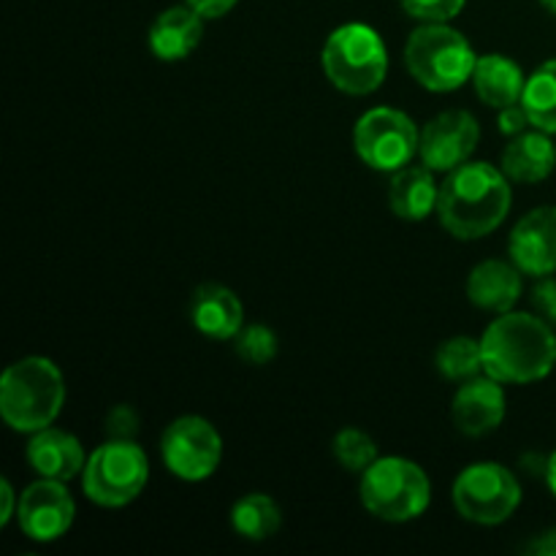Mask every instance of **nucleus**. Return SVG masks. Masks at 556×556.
<instances>
[{"mask_svg":"<svg viewBox=\"0 0 556 556\" xmlns=\"http://www.w3.org/2000/svg\"><path fill=\"white\" fill-rule=\"evenodd\" d=\"M510 179L486 161H467L440 185L438 217L456 239H483L497 231L510 212Z\"/></svg>","mask_w":556,"mask_h":556,"instance_id":"1","label":"nucleus"},{"mask_svg":"<svg viewBox=\"0 0 556 556\" xmlns=\"http://www.w3.org/2000/svg\"><path fill=\"white\" fill-rule=\"evenodd\" d=\"M483 372L508 386H530L556 367L554 326L538 313H503L481 337Z\"/></svg>","mask_w":556,"mask_h":556,"instance_id":"2","label":"nucleus"},{"mask_svg":"<svg viewBox=\"0 0 556 556\" xmlns=\"http://www.w3.org/2000/svg\"><path fill=\"white\" fill-rule=\"evenodd\" d=\"M65 405V378L47 356H27L0 378V416L14 432L36 434L52 427Z\"/></svg>","mask_w":556,"mask_h":556,"instance_id":"3","label":"nucleus"},{"mask_svg":"<svg viewBox=\"0 0 556 556\" xmlns=\"http://www.w3.org/2000/svg\"><path fill=\"white\" fill-rule=\"evenodd\" d=\"M478 54L465 33L448 22H424L405 43V65L413 79L432 92H454L472 81Z\"/></svg>","mask_w":556,"mask_h":556,"instance_id":"4","label":"nucleus"},{"mask_svg":"<svg viewBox=\"0 0 556 556\" xmlns=\"http://www.w3.org/2000/svg\"><path fill=\"white\" fill-rule=\"evenodd\" d=\"M358 497L364 510L380 521L405 525L427 514L432 483L421 465L405 456H380L362 472Z\"/></svg>","mask_w":556,"mask_h":556,"instance_id":"5","label":"nucleus"},{"mask_svg":"<svg viewBox=\"0 0 556 556\" xmlns=\"http://www.w3.org/2000/svg\"><path fill=\"white\" fill-rule=\"evenodd\" d=\"M324 74L337 90L348 96H369L389 74V49L375 27L348 22L331 30L320 52Z\"/></svg>","mask_w":556,"mask_h":556,"instance_id":"6","label":"nucleus"},{"mask_svg":"<svg viewBox=\"0 0 556 556\" xmlns=\"http://www.w3.org/2000/svg\"><path fill=\"white\" fill-rule=\"evenodd\" d=\"M150 459L136 440H109L87 456L81 489L101 508H125L144 492Z\"/></svg>","mask_w":556,"mask_h":556,"instance_id":"7","label":"nucleus"},{"mask_svg":"<svg viewBox=\"0 0 556 556\" xmlns=\"http://www.w3.org/2000/svg\"><path fill=\"white\" fill-rule=\"evenodd\" d=\"M521 483L497 462H476L456 476L451 500L462 519L481 527H497L519 510Z\"/></svg>","mask_w":556,"mask_h":556,"instance_id":"8","label":"nucleus"},{"mask_svg":"<svg viewBox=\"0 0 556 556\" xmlns=\"http://www.w3.org/2000/svg\"><path fill=\"white\" fill-rule=\"evenodd\" d=\"M418 144H421V130L402 109H369L353 128L356 155L375 172L394 174L410 166L413 157L418 155Z\"/></svg>","mask_w":556,"mask_h":556,"instance_id":"9","label":"nucleus"},{"mask_svg":"<svg viewBox=\"0 0 556 556\" xmlns=\"http://www.w3.org/2000/svg\"><path fill=\"white\" fill-rule=\"evenodd\" d=\"M161 456L172 476L190 483L206 481L223 462V438L206 418L182 416L163 432Z\"/></svg>","mask_w":556,"mask_h":556,"instance_id":"10","label":"nucleus"},{"mask_svg":"<svg viewBox=\"0 0 556 556\" xmlns=\"http://www.w3.org/2000/svg\"><path fill=\"white\" fill-rule=\"evenodd\" d=\"M76 519V503L65 489V481L54 478H38L36 483L22 492L16 521L22 535L36 543H52L68 535Z\"/></svg>","mask_w":556,"mask_h":556,"instance_id":"11","label":"nucleus"},{"mask_svg":"<svg viewBox=\"0 0 556 556\" xmlns=\"http://www.w3.org/2000/svg\"><path fill=\"white\" fill-rule=\"evenodd\" d=\"M481 141V125L467 109H448L429 119L421 130L418 157L432 172H454L456 166L470 161Z\"/></svg>","mask_w":556,"mask_h":556,"instance_id":"12","label":"nucleus"},{"mask_svg":"<svg viewBox=\"0 0 556 556\" xmlns=\"http://www.w3.org/2000/svg\"><path fill=\"white\" fill-rule=\"evenodd\" d=\"M505 391L500 380L492 375H476L456 389L451 402V418L454 427L467 438H486L497 432L505 421Z\"/></svg>","mask_w":556,"mask_h":556,"instance_id":"13","label":"nucleus"},{"mask_svg":"<svg viewBox=\"0 0 556 556\" xmlns=\"http://www.w3.org/2000/svg\"><path fill=\"white\" fill-rule=\"evenodd\" d=\"M510 261L525 275L548 277L556 271V204L535 206L514 226L508 239Z\"/></svg>","mask_w":556,"mask_h":556,"instance_id":"14","label":"nucleus"},{"mask_svg":"<svg viewBox=\"0 0 556 556\" xmlns=\"http://www.w3.org/2000/svg\"><path fill=\"white\" fill-rule=\"evenodd\" d=\"M521 275L525 271L514 261H481L467 277V299L483 313H510L521 299V291H525Z\"/></svg>","mask_w":556,"mask_h":556,"instance_id":"15","label":"nucleus"},{"mask_svg":"<svg viewBox=\"0 0 556 556\" xmlns=\"http://www.w3.org/2000/svg\"><path fill=\"white\" fill-rule=\"evenodd\" d=\"M27 465L36 470L38 478H54V481L68 483L71 478H79L85 472L87 454L79 438L65 429L47 427L33 434L27 443Z\"/></svg>","mask_w":556,"mask_h":556,"instance_id":"16","label":"nucleus"},{"mask_svg":"<svg viewBox=\"0 0 556 556\" xmlns=\"http://www.w3.org/2000/svg\"><path fill=\"white\" fill-rule=\"evenodd\" d=\"M190 320L210 340H233L244 326L242 299L220 282H204L190 299Z\"/></svg>","mask_w":556,"mask_h":556,"instance_id":"17","label":"nucleus"},{"mask_svg":"<svg viewBox=\"0 0 556 556\" xmlns=\"http://www.w3.org/2000/svg\"><path fill=\"white\" fill-rule=\"evenodd\" d=\"M204 38V16L199 11L185 5H172V9L161 11L150 27V43L152 54L163 63H177L185 60Z\"/></svg>","mask_w":556,"mask_h":556,"instance_id":"18","label":"nucleus"},{"mask_svg":"<svg viewBox=\"0 0 556 556\" xmlns=\"http://www.w3.org/2000/svg\"><path fill=\"white\" fill-rule=\"evenodd\" d=\"M500 168L510 182L535 185L543 182L556 168V144L546 130H525L505 144Z\"/></svg>","mask_w":556,"mask_h":556,"instance_id":"19","label":"nucleus"},{"mask_svg":"<svg viewBox=\"0 0 556 556\" xmlns=\"http://www.w3.org/2000/svg\"><path fill=\"white\" fill-rule=\"evenodd\" d=\"M440 185L434 182V172L421 166H405L394 172L389 185V204L391 212L402 220L421 223L432 212H438Z\"/></svg>","mask_w":556,"mask_h":556,"instance_id":"20","label":"nucleus"},{"mask_svg":"<svg viewBox=\"0 0 556 556\" xmlns=\"http://www.w3.org/2000/svg\"><path fill=\"white\" fill-rule=\"evenodd\" d=\"M472 87L486 106L505 109L521 103L527 76L521 65L508 54H481L476 71H472Z\"/></svg>","mask_w":556,"mask_h":556,"instance_id":"21","label":"nucleus"},{"mask_svg":"<svg viewBox=\"0 0 556 556\" xmlns=\"http://www.w3.org/2000/svg\"><path fill=\"white\" fill-rule=\"evenodd\" d=\"M231 527L244 541H269L282 527V510L269 494L250 492L233 503Z\"/></svg>","mask_w":556,"mask_h":556,"instance_id":"22","label":"nucleus"},{"mask_svg":"<svg viewBox=\"0 0 556 556\" xmlns=\"http://www.w3.org/2000/svg\"><path fill=\"white\" fill-rule=\"evenodd\" d=\"M521 106H525L532 128L546 130V134L552 136L556 134V58L538 65V68L527 76Z\"/></svg>","mask_w":556,"mask_h":556,"instance_id":"23","label":"nucleus"},{"mask_svg":"<svg viewBox=\"0 0 556 556\" xmlns=\"http://www.w3.org/2000/svg\"><path fill=\"white\" fill-rule=\"evenodd\" d=\"M434 367L440 369L445 380H454V383H465L476 375H483L481 340H472L467 334L448 337L434 351Z\"/></svg>","mask_w":556,"mask_h":556,"instance_id":"24","label":"nucleus"},{"mask_svg":"<svg viewBox=\"0 0 556 556\" xmlns=\"http://www.w3.org/2000/svg\"><path fill=\"white\" fill-rule=\"evenodd\" d=\"M331 451H334V459L340 462V467H345L348 472H358L362 476L372 462H378V443L369 438L367 432L356 427H345L334 434V443H331Z\"/></svg>","mask_w":556,"mask_h":556,"instance_id":"25","label":"nucleus"},{"mask_svg":"<svg viewBox=\"0 0 556 556\" xmlns=\"http://www.w3.org/2000/svg\"><path fill=\"white\" fill-rule=\"evenodd\" d=\"M237 353L244 358L248 364H255V367H264L269 364L271 358L277 356L280 345H277V334L264 324H250L242 326L237 337Z\"/></svg>","mask_w":556,"mask_h":556,"instance_id":"26","label":"nucleus"},{"mask_svg":"<svg viewBox=\"0 0 556 556\" xmlns=\"http://www.w3.org/2000/svg\"><path fill=\"white\" fill-rule=\"evenodd\" d=\"M402 11L418 22H451L462 14L467 0H400Z\"/></svg>","mask_w":556,"mask_h":556,"instance_id":"27","label":"nucleus"},{"mask_svg":"<svg viewBox=\"0 0 556 556\" xmlns=\"http://www.w3.org/2000/svg\"><path fill=\"white\" fill-rule=\"evenodd\" d=\"M139 432V416L130 405H117L106 416L109 440H134Z\"/></svg>","mask_w":556,"mask_h":556,"instance_id":"28","label":"nucleus"},{"mask_svg":"<svg viewBox=\"0 0 556 556\" xmlns=\"http://www.w3.org/2000/svg\"><path fill=\"white\" fill-rule=\"evenodd\" d=\"M532 307L543 320L556 326V277H538V286L532 288Z\"/></svg>","mask_w":556,"mask_h":556,"instance_id":"29","label":"nucleus"},{"mask_svg":"<svg viewBox=\"0 0 556 556\" xmlns=\"http://www.w3.org/2000/svg\"><path fill=\"white\" fill-rule=\"evenodd\" d=\"M497 128H500V134H505L508 139H514V136L525 134L527 128H532V123H530V117H527L525 106H521V103H514V106L500 109Z\"/></svg>","mask_w":556,"mask_h":556,"instance_id":"30","label":"nucleus"},{"mask_svg":"<svg viewBox=\"0 0 556 556\" xmlns=\"http://www.w3.org/2000/svg\"><path fill=\"white\" fill-rule=\"evenodd\" d=\"M185 3L193 11H199L204 20H220V16H226L239 0H185Z\"/></svg>","mask_w":556,"mask_h":556,"instance_id":"31","label":"nucleus"},{"mask_svg":"<svg viewBox=\"0 0 556 556\" xmlns=\"http://www.w3.org/2000/svg\"><path fill=\"white\" fill-rule=\"evenodd\" d=\"M16 508H20V500H16L14 486H11L9 478H3V481H0V527H5L14 519Z\"/></svg>","mask_w":556,"mask_h":556,"instance_id":"32","label":"nucleus"},{"mask_svg":"<svg viewBox=\"0 0 556 556\" xmlns=\"http://www.w3.org/2000/svg\"><path fill=\"white\" fill-rule=\"evenodd\" d=\"M521 552L532 554V556H556V527H552V530H546V532H541V535L532 538V541L527 543Z\"/></svg>","mask_w":556,"mask_h":556,"instance_id":"33","label":"nucleus"},{"mask_svg":"<svg viewBox=\"0 0 556 556\" xmlns=\"http://www.w3.org/2000/svg\"><path fill=\"white\" fill-rule=\"evenodd\" d=\"M543 478H546L548 492H552L556 497V451L546 459V472H543Z\"/></svg>","mask_w":556,"mask_h":556,"instance_id":"34","label":"nucleus"},{"mask_svg":"<svg viewBox=\"0 0 556 556\" xmlns=\"http://www.w3.org/2000/svg\"><path fill=\"white\" fill-rule=\"evenodd\" d=\"M541 5L556 16V0H541Z\"/></svg>","mask_w":556,"mask_h":556,"instance_id":"35","label":"nucleus"}]
</instances>
